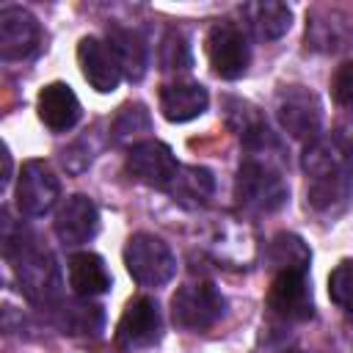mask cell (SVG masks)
<instances>
[{
	"instance_id": "cell-1",
	"label": "cell",
	"mask_w": 353,
	"mask_h": 353,
	"mask_svg": "<svg viewBox=\"0 0 353 353\" xmlns=\"http://www.w3.org/2000/svg\"><path fill=\"white\" fill-rule=\"evenodd\" d=\"M0 226H3L0 234L3 256L14 268L22 295L36 306L52 309L61 301V287H63L55 254L44 243H39L22 223H17L8 210H3Z\"/></svg>"
},
{
	"instance_id": "cell-2",
	"label": "cell",
	"mask_w": 353,
	"mask_h": 353,
	"mask_svg": "<svg viewBox=\"0 0 353 353\" xmlns=\"http://www.w3.org/2000/svg\"><path fill=\"white\" fill-rule=\"evenodd\" d=\"M301 165L306 174V199L317 212H336L353 196L342 138L320 135L309 141Z\"/></svg>"
},
{
	"instance_id": "cell-3",
	"label": "cell",
	"mask_w": 353,
	"mask_h": 353,
	"mask_svg": "<svg viewBox=\"0 0 353 353\" xmlns=\"http://www.w3.org/2000/svg\"><path fill=\"white\" fill-rule=\"evenodd\" d=\"M234 199L243 210L256 212V215L281 210L290 199V188H287L281 163L270 160V157L245 154V160L240 163L237 176H234Z\"/></svg>"
},
{
	"instance_id": "cell-4",
	"label": "cell",
	"mask_w": 353,
	"mask_h": 353,
	"mask_svg": "<svg viewBox=\"0 0 353 353\" xmlns=\"http://www.w3.org/2000/svg\"><path fill=\"white\" fill-rule=\"evenodd\" d=\"M124 265L141 287H163L176 276V256L168 243L149 232H135L124 245Z\"/></svg>"
},
{
	"instance_id": "cell-5",
	"label": "cell",
	"mask_w": 353,
	"mask_h": 353,
	"mask_svg": "<svg viewBox=\"0 0 353 353\" xmlns=\"http://www.w3.org/2000/svg\"><path fill=\"white\" fill-rule=\"evenodd\" d=\"M226 314V298L212 281L182 284L171 298V320L185 331H207Z\"/></svg>"
},
{
	"instance_id": "cell-6",
	"label": "cell",
	"mask_w": 353,
	"mask_h": 353,
	"mask_svg": "<svg viewBox=\"0 0 353 353\" xmlns=\"http://www.w3.org/2000/svg\"><path fill=\"white\" fill-rule=\"evenodd\" d=\"M204 50L210 58V66L218 77L223 80H237L245 74L248 63H251V44L248 36L240 25L223 19L210 25L207 39H204Z\"/></svg>"
},
{
	"instance_id": "cell-7",
	"label": "cell",
	"mask_w": 353,
	"mask_h": 353,
	"mask_svg": "<svg viewBox=\"0 0 353 353\" xmlns=\"http://www.w3.org/2000/svg\"><path fill=\"white\" fill-rule=\"evenodd\" d=\"M276 116L284 132H290L298 141H314L320 138L323 127V105L314 91L306 85H284L276 94Z\"/></svg>"
},
{
	"instance_id": "cell-8",
	"label": "cell",
	"mask_w": 353,
	"mask_h": 353,
	"mask_svg": "<svg viewBox=\"0 0 353 353\" xmlns=\"http://www.w3.org/2000/svg\"><path fill=\"white\" fill-rule=\"evenodd\" d=\"M268 309L284 323H303L314 314L309 270H279L268 290Z\"/></svg>"
},
{
	"instance_id": "cell-9",
	"label": "cell",
	"mask_w": 353,
	"mask_h": 353,
	"mask_svg": "<svg viewBox=\"0 0 353 353\" xmlns=\"http://www.w3.org/2000/svg\"><path fill=\"white\" fill-rule=\"evenodd\" d=\"M353 44V11L342 6H314L306 14V47L323 55L342 52Z\"/></svg>"
},
{
	"instance_id": "cell-10",
	"label": "cell",
	"mask_w": 353,
	"mask_h": 353,
	"mask_svg": "<svg viewBox=\"0 0 353 353\" xmlns=\"http://www.w3.org/2000/svg\"><path fill=\"white\" fill-rule=\"evenodd\" d=\"M179 165L182 163L176 160L171 146L163 141H154V138H146V141L130 146V152H127V174L132 179H138L141 185H149L157 190H168Z\"/></svg>"
},
{
	"instance_id": "cell-11",
	"label": "cell",
	"mask_w": 353,
	"mask_h": 353,
	"mask_svg": "<svg viewBox=\"0 0 353 353\" xmlns=\"http://www.w3.org/2000/svg\"><path fill=\"white\" fill-rule=\"evenodd\" d=\"M160 336H163V314L157 301L149 295H135L121 312L116 342L127 350H141L157 345Z\"/></svg>"
},
{
	"instance_id": "cell-12",
	"label": "cell",
	"mask_w": 353,
	"mask_h": 353,
	"mask_svg": "<svg viewBox=\"0 0 353 353\" xmlns=\"http://www.w3.org/2000/svg\"><path fill=\"white\" fill-rule=\"evenodd\" d=\"M17 207L28 218H41L47 215L58 199H61V182L58 176L41 163V160H28L19 171L17 179Z\"/></svg>"
},
{
	"instance_id": "cell-13",
	"label": "cell",
	"mask_w": 353,
	"mask_h": 353,
	"mask_svg": "<svg viewBox=\"0 0 353 353\" xmlns=\"http://www.w3.org/2000/svg\"><path fill=\"white\" fill-rule=\"evenodd\" d=\"M41 44L39 19L22 6L0 8V55L3 61H25Z\"/></svg>"
},
{
	"instance_id": "cell-14",
	"label": "cell",
	"mask_w": 353,
	"mask_h": 353,
	"mask_svg": "<svg viewBox=\"0 0 353 353\" xmlns=\"http://www.w3.org/2000/svg\"><path fill=\"white\" fill-rule=\"evenodd\" d=\"M52 226H55V234L63 245H83V243L94 240L99 232V210L83 193L66 196L55 212Z\"/></svg>"
},
{
	"instance_id": "cell-15",
	"label": "cell",
	"mask_w": 353,
	"mask_h": 353,
	"mask_svg": "<svg viewBox=\"0 0 353 353\" xmlns=\"http://www.w3.org/2000/svg\"><path fill=\"white\" fill-rule=\"evenodd\" d=\"M77 63L88 85L99 94H110L119 88L121 69L108 47V41H99L97 36H83L77 44Z\"/></svg>"
},
{
	"instance_id": "cell-16",
	"label": "cell",
	"mask_w": 353,
	"mask_h": 353,
	"mask_svg": "<svg viewBox=\"0 0 353 353\" xmlns=\"http://www.w3.org/2000/svg\"><path fill=\"white\" fill-rule=\"evenodd\" d=\"M36 110L50 132H69L80 121V99L66 83H47L39 91Z\"/></svg>"
},
{
	"instance_id": "cell-17",
	"label": "cell",
	"mask_w": 353,
	"mask_h": 353,
	"mask_svg": "<svg viewBox=\"0 0 353 353\" xmlns=\"http://www.w3.org/2000/svg\"><path fill=\"white\" fill-rule=\"evenodd\" d=\"M207 105H210V94L196 80H171L160 88V110L174 124L201 116Z\"/></svg>"
},
{
	"instance_id": "cell-18",
	"label": "cell",
	"mask_w": 353,
	"mask_h": 353,
	"mask_svg": "<svg viewBox=\"0 0 353 353\" xmlns=\"http://www.w3.org/2000/svg\"><path fill=\"white\" fill-rule=\"evenodd\" d=\"M52 323L69 336H97L105 328V309L91 298L74 295L52 306Z\"/></svg>"
},
{
	"instance_id": "cell-19",
	"label": "cell",
	"mask_w": 353,
	"mask_h": 353,
	"mask_svg": "<svg viewBox=\"0 0 353 353\" xmlns=\"http://www.w3.org/2000/svg\"><path fill=\"white\" fill-rule=\"evenodd\" d=\"M108 47L121 69V77H127L130 83L143 80L149 69V50L138 30L124 25H108Z\"/></svg>"
},
{
	"instance_id": "cell-20",
	"label": "cell",
	"mask_w": 353,
	"mask_h": 353,
	"mask_svg": "<svg viewBox=\"0 0 353 353\" xmlns=\"http://www.w3.org/2000/svg\"><path fill=\"white\" fill-rule=\"evenodd\" d=\"M165 193L185 210H201L215 193V176L204 165H179Z\"/></svg>"
},
{
	"instance_id": "cell-21",
	"label": "cell",
	"mask_w": 353,
	"mask_h": 353,
	"mask_svg": "<svg viewBox=\"0 0 353 353\" xmlns=\"http://www.w3.org/2000/svg\"><path fill=\"white\" fill-rule=\"evenodd\" d=\"M110 284H113V279L99 254L77 251L69 256V287L74 290V295L97 298V295H105L110 290Z\"/></svg>"
},
{
	"instance_id": "cell-22",
	"label": "cell",
	"mask_w": 353,
	"mask_h": 353,
	"mask_svg": "<svg viewBox=\"0 0 353 353\" xmlns=\"http://www.w3.org/2000/svg\"><path fill=\"white\" fill-rule=\"evenodd\" d=\"M243 14L248 19V28L254 30V36L259 41H276L281 39L290 25H292V11L287 3L279 0H256V3H245Z\"/></svg>"
},
{
	"instance_id": "cell-23",
	"label": "cell",
	"mask_w": 353,
	"mask_h": 353,
	"mask_svg": "<svg viewBox=\"0 0 353 353\" xmlns=\"http://www.w3.org/2000/svg\"><path fill=\"white\" fill-rule=\"evenodd\" d=\"M265 259H268V265H270L273 273H279V270H309L312 251H309V245H306L298 234H292V232H279V234L268 243Z\"/></svg>"
},
{
	"instance_id": "cell-24",
	"label": "cell",
	"mask_w": 353,
	"mask_h": 353,
	"mask_svg": "<svg viewBox=\"0 0 353 353\" xmlns=\"http://www.w3.org/2000/svg\"><path fill=\"white\" fill-rule=\"evenodd\" d=\"M146 132H152V116H149L146 105H141V102H127L110 124V138L116 143L135 146V143L146 141Z\"/></svg>"
},
{
	"instance_id": "cell-25",
	"label": "cell",
	"mask_w": 353,
	"mask_h": 353,
	"mask_svg": "<svg viewBox=\"0 0 353 353\" xmlns=\"http://www.w3.org/2000/svg\"><path fill=\"white\" fill-rule=\"evenodd\" d=\"M160 66L163 72H188L193 66L190 44L179 30H168L160 44Z\"/></svg>"
},
{
	"instance_id": "cell-26",
	"label": "cell",
	"mask_w": 353,
	"mask_h": 353,
	"mask_svg": "<svg viewBox=\"0 0 353 353\" xmlns=\"http://www.w3.org/2000/svg\"><path fill=\"white\" fill-rule=\"evenodd\" d=\"M328 295L331 301L345 309L353 312V262H339L331 276H328Z\"/></svg>"
},
{
	"instance_id": "cell-27",
	"label": "cell",
	"mask_w": 353,
	"mask_h": 353,
	"mask_svg": "<svg viewBox=\"0 0 353 353\" xmlns=\"http://www.w3.org/2000/svg\"><path fill=\"white\" fill-rule=\"evenodd\" d=\"M331 97L339 108L353 110V61H345L336 66L331 77Z\"/></svg>"
},
{
	"instance_id": "cell-28",
	"label": "cell",
	"mask_w": 353,
	"mask_h": 353,
	"mask_svg": "<svg viewBox=\"0 0 353 353\" xmlns=\"http://www.w3.org/2000/svg\"><path fill=\"white\" fill-rule=\"evenodd\" d=\"M94 154H97V146L88 141V135L85 138H80V141H74L69 149H63V168L69 171L72 165H74V157H80V171H85L88 165H91V160H94Z\"/></svg>"
},
{
	"instance_id": "cell-29",
	"label": "cell",
	"mask_w": 353,
	"mask_h": 353,
	"mask_svg": "<svg viewBox=\"0 0 353 353\" xmlns=\"http://www.w3.org/2000/svg\"><path fill=\"white\" fill-rule=\"evenodd\" d=\"M345 163H347V176H350V193H353V138L345 141Z\"/></svg>"
},
{
	"instance_id": "cell-30",
	"label": "cell",
	"mask_w": 353,
	"mask_h": 353,
	"mask_svg": "<svg viewBox=\"0 0 353 353\" xmlns=\"http://www.w3.org/2000/svg\"><path fill=\"white\" fill-rule=\"evenodd\" d=\"M11 179V154H8V149L3 146V185Z\"/></svg>"
},
{
	"instance_id": "cell-31",
	"label": "cell",
	"mask_w": 353,
	"mask_h": 353,
	"mask_svg": "<svg viewBox=\"0 0 353 353\" xmlns=\"http://www.w3.org/2000/svg\"><path fill=\"white\" fill-rule=\"evenodd\" d=\"M281 353H306V350H301V347H284Z\"/></svg>"
}]
</instances>
